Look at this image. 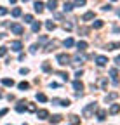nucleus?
I'll return each instance as SVG.
<instances>
[{"instance_id": "f257e3e1", "label": "nucleus", "mask_w": 120, "mask_h": 125, "mask_svg": "<svg viewBox=\"0 0 120 125\" xmlns=\"http://www.w3.org/2000/svg\"><path fill=\"white\" fill-rule=\"evenodd\" d=\"M96 111H98V104H96V103H89V104L82 109V115H84L85 118H91Z\"/></svg>"}, {"instance_id": "f03ea898", "label": "nucleus", "mask_w": 120, "mask_h": 125, "mask_svg": "<svg viewBox=\"0 0 120 125\" xmlns=\"http://www.w3.org/2000/svg\"><path fill=\"white\" fill-rule=\"evenodd\" d=\"M56 61L59 62L61 66H66V64H70V61H71V57L66 54V52H61V54H57L56 56Z\"/></svg>"}, {"instance_id": "7ed1b4c3", "label": "nucleus", "mask_w": 120, "mask_h": 125, "mask_svg": "<svg viewBox=\"0 0 120 125\" xmlns=\"http://www.w3.org/2000/svg\"><path fill=\"white\" fill-rule=\"evenodd\" d=\"M73 89H75V96H77V97H82V90H84V83L80 82V80H75L73 82Z\"/></svg>"}, {"instance_id": "20e7f679", "label": "nucleus", "mask_w": 120, "mask_h": 125, "mask_svg": "<svg viewBox=\"0 0 120 125\" xmlns=\"http://www.w3.org/2000/svg\"><path fill=\"white\" fill-rule=\"evenodd\" d=\"M11 31H12L14 35H23L24 28H23L21 24H18V23H12V24H11Z\"/></svg>"}, {"instance_id": "39448f33", "label": "nucleus", "mask_w": 120, "mask_h": 125, "mask_svg": "<svg viewBox=\"0 0 120 125\" xmlns=\"http://www.w3.org/2000/svg\"><path fill=\"white\" fill-rule=\"evenodd\" d=\"M52 104H57V106H65V108H68L71 103H70V99H59V97H54V99H52Z\"/></svg>"}, {"instance_id": "423d86ee", "label": "nucleus", "mask_w": 120, "mask_h": 125, "mask_svg": "<svg viewBox=\"0 0 120 125\" xmlns=\"http://www.w3.org/2000/svg\"><path fill=\"white\" fill-rule=\"evenodd\" d=\"M21 49H23V43H21L19 40L11 42V51H14V52H21Z\"/></svg>"}, {"instance_id": "0eeeda50", "label": "nucleus", "mask_w": 120, "mask_h": 125, "mask_svg": "<svg viewBox=\"0 0 120 125\" xmlns=\"http://www.w3.org/2000/svg\"><path fill=\"white\" fill-rule=\"evenodd\" d=\"M106 62H108V57L106 56H98L96 57V64L98 66H106Z\"/></svg>"}, {"instance_id": "6e6552de", "label": "nucleus", "mask_w": 120, "mask_h": 125, "mask_svg": "<svg viewBox=\"0 0 120 125\" xmlns=\"http://www.w3.org/2000/svg\"><path fill=\"white\" fill-rule=\"evenodd\" d=\"M37 116L40 120H45V118H49V111L47 109H37Z\"/></svg>"}, {"instance_id": "1a4fd4ad", "label": "nucleus", "mask_w": 120, "mask_h": 125, "mask_svg": "<svg viewBox=\"0 0 120 125\" xmlns=\"http://www.w3.org/2000/svg\"><path fill=\"white\" fill-rule=\"evenodd\" d=\"M110 76H111V82L117 85V83H118V71H117L115 68H111V70H110Z\"/></svg>"}, {"instance_id": "9d476101", "label": "nucleus", "mask_w": 120, "mask_h": 125, "mask_svg": "<svg viewBox=\"0 0 120 125\" xmlns=\"http://www.w3.org/2000/svg\"><path fill=\"white\" fill-rule=\"evenodd\" d=\"M16 111H18V113L26 111V101H19V103H18V106H16Z\"/></svg>"}, {"instance_id": "9b49d317", "label": "nucleus", "mask_w": 120, "mask_h": 125, "mask_svg": "<svg viewBox=\"0 0 120 125\" xmlns=\"http://www.w3.org/2000/svg\"><path fill=\"white\" fill-rule=\"evenodd\" d=\"M47 9L54 12L57 9V0H47Z\"/></svg>"}, {"instance_id": "f8f14e48", "label": "nucleus", "mask_w": 120, "mask_h": 125, "mask_svg": "<svg viewBox=\"0 0 120 125\" xmlns=\"http://www.w3.org/2000/svg\"><path fill=\"white\" fill-rule=\"evenodd\" d=\"M115 49H120V42H110L106 45V51H115Z\"/></svg>"}, {"instance_id": "ddd939ff", "label": "nucleus", "mask_w": 120, "mask_h": 125, "mask_svg": "<svg viewBox=\"0 0 120 125\" xmlns=\"http://www.w3.org/2000/svg\"><path fill=\"white\" fill-rule=\"evenodd\" d=\"M106 111H104V109H98V120L99 122H103V120H106Z\"/></svg>"}, {"instance_id": "4468645a", "label": "nucleus", "mask_w": 120, "mask_h": 125, "mask_svg": "<svg viewBox=\"0 0 120 125\" xmlns=\"http://www.w3.org/2000/svg\"><path fill=\"white\" fill-rule=\"evenodd\" d=\"M120 111V104H111L110 106V115H117Z\"/></svg>"}, {"instance_id": "2eb2a0df", "label": "nucleus", "mask_w": 120, "mask_h": 125, "mask_svg": "<svg viewBox=\"0 0 120 125\" xmlns=\"http://www.w3.org/2000/svg\"><path fill=\"white\" fill-rule=\"evenodd\" d=\"M78 123H80V118H78L77 115H71V116H70V123H68V125H78Z\"/></svg>"}, {"instance_id": "dca6fc26", "label": "nucleus", "mask_w": 120, "mask_h": 125, "mask_svg": "<svg viewBox=\"0 0 120 125\" xmlns=\"http://www.w3.org/2000/svg\"><path fill=\"white\" fill-rule=\"evenodd\" d=\"M89 19H94V12L92 10H89V12H85L82 16V21H89Z\"/></svg>"}, {"instance_id": "f3484780", "label": "nucleus", "mask_w": 120, "mask_h": 125, "mask_svg": "<svg viewBox=\"0 0 120 125\" xmlns=\"http://www.w3.org/2000/svg\"><path fill=\"white\" fill-rule=\"evenodd\" d=\"M73 61H75V62H71V64H78V62H84V61H85V56H80V54H77V56L73 57Z\"/></svg>"}, {"instance_id": "a211bd4d", "label": "nucleus", "mask_w": 120, "mask_h": 125, "mask_svg": "<svg viewBox=\"0 0 120 125\" xmlns=\"http://www.w3.org/2000/svg\"><path fill=\"white\" fill-rule=\"evenodd\" d=\"M2 85H5V87H12V85H14V80H12V78H2Z\"/></svg>"}, {"instance_id": "6ab92c4d", "label": "nucleus", "mask_w": 120, "mask_h": 125, "mask_svg": "<svg viewBox=\"0 0 120 125\" xmlns=\"http://www.w3.org/2000/svg\"><path fill=\"white\" fill-rule=\"evenodd\" d=\"M40 28H42V24H40V23H37V21H33V23H32V31H33V33L40 31Z\"/></svg>"}, {"instance_id": "aec40b11", "label": "nucleus", "mask_w": 120, "mask_h": 125, "mask_svg": "<svg viewBox=\"0 0 120 125\" xmlns=\"http://www.w3.org/2000/svg\"><path fill=\"white\" fill-rule=\"evenodd\" d=\"M44 10V2H38V0H37V2H35V12H42Z\"/></svg>"}, {"instance_id": "412c9836", "label": "nucleus", "mask_w": 120, "mask_h": 125, "mask_svg": "<svg viewBox=\"0 0 120 125\" xmlns=\"http://www.w3.org/2000/svg\"><path fill=\"white\" fill-rule=\"evenodd\" d=\"M77 47H78V51L82 52V51H85V49H87V47H89V45H87V42H84V40H80V42L77 43Z\"/></svg>"}, {"instance_id": "4be33fe9", "label": "nucleus", "mask_w": 120, "mask_h": 125, "mask_svg": "<svg viewBox=\"0 0 120 125\" xmlns=\"http://www.w3.org/2000/svg\"><path fill=\"white\" fill-rule=\"evenodd\" d=\"M49 120H51L52 123H59V122L63 120V116H61V115H54V116H49Z\"/></svg>"}, {"instance_id": "5701e85b", "label": "nucleus", "mask_w": 120, "mask_h": 125, "mask_svg": "<svg viewBox=\"0 0 120 125\" xmlns=\"http://www.w3.org/2000/svg\"><path fill=\"white\" fill-rule=\"evenodd\" d=\"M11 14H12V16H14V18H19V16H21V14H23V10H21V9H19V7H14V9H12V12H11Z\"/></svg>"}, {"instance_id": "b1692460", "label": "nucleus", "mask_w": 120, "mask_h": 125, "mask_svg": "<svg viewBox=\"0 0 120 125\" xmlns=\"http://www.w3.org/2000/svg\"><path fill=\"white\" fill-rule=\"evenodd\" d=\"M117 96H118V94H117V92H111V94H108V96H106V97H104V99H106V103H110V101H113V99H117Z\"/></svg>"}, {"instance_id": "393cba45", "label": "nucleus", "mask_w": 120, "mask_h": 125, "mask_svg": "<svg viewBox=\"0 0 120 125\" xmlns=\"http://www.w3.org/2000/svg\"><path fill=\"white\" fill-rule=\"evenodd\" d=\"M37 101H40V103H45L47 101V96H45V94H37Z\"/></svg>"}, {"instance_id": "a878e982", "label": "nucleus", "mask_w": 120, "mask_h": 125, "mask_svg": "<svg viewBox=\"0 0 120 125\" xmlns=\"http://www.w3.org/2000/svg\"><path fill=\"white\" fill-rule=\"evenodd\" d=\"M42 70H44V71H47V73L52 71V68H51V64H49L47 61H45V62H42Z\"/></svg>"}, {"instance_id": "bb28decb", "label": "nucleus", "mask_w": 120, "mask_h": 125, "mask_svg": "<svg viewBox=\"0 0 120 125\" xmlns=\"http://www.w3.org/2000/svg\"><path fill=\"white\" fill-rule=\"evenodd\" d=\"M85 2H87V0H75L73 7H82V5H85Z\"/></svg>"}, {"instance_id": "cd10ccee", "label": "nucleus", "mask_w": 120, "mask_h": 125, "mask_svg": "<svg viewBox=\"0 0 120 125\" xmlns=\"http://www.w3.org/2000/svg\"><path fill=\"white\" fill-rule=\"evenodd\" d=\"M63 10H65V12H71V10H73V4H65V5H63Z\"/></svg>"}, {"instance_id": "c85d7f7f", "label": "nucleus", "mask_w": 120, "mask_h": 125, "mask_svg": "<svg viewBox=\"0 0 120 125\" xmlns=\"http://www.w3.org/2000/svg\"><path fill=\"white\" fill-rule=\"evenodd\" d=\"M103 24H104V23H103L101 19H98V21H94V23H92V26H94L96 30H99V28H103Z\"/></svg>"}, {"instance_id": "c756f323", "label": "nucleus", "mask_w": 120, "mask_h": 125, "mask_svg": "<svg viewBox=\"0 0 120 125\" xmlns=\"http://www.w3.org/2000/svg\"><path fill=\"white\" fill-rule=\"evenodd\" d=\"M45 28H47L49 31H52V30H56V24H54L52 21H47V23H45Z\"/></svg>"}, {"instance_id": "7c9ffc66", "label": "nucleus", "mask_w": 120, "mask_h": 125, "mask_svg": "<svg viewBox=\"0 0 120 125\" xmlns=\"http://www.w3.org/2000/svg\"><path fill=\"white\" fill-rule=\"evenodd\" d=\"M63 43H65V47H73V45H75V42H73V38H66V40H65Z\"/></svg>"}, {"instance_id": "2f4dec72", "label": "nucleus", "mask_w": 120, "mask_h": 125, "mask_svg": "<svg viewBox=\"0 0 120 125\" xmlns=\"http://www.w3.org/2000/svg\"><path fill=\"white\" fill-rule=\"evenodd\" d=\"M18 87H19L21 90H26V89L30 87V83H28V82H19V83H18Z\"/></svg>"}, {"instance_id": "473e14b6", "label": "nucleus", "mask_w": 120, "mask_h": 125, "mask_svg": "<svg viewBox=\"0 0 120 125\" xmlns=\"http://www.w3.org/2000/svg\"><path fill=\"white\" fill-rule=\"evenodd\" d=\"M26 111H37L35 104H32V103H26Z\"/></svg>"}, {"instance_id": "72a5a7b5", "label": "nucleus", "mask_w": 120, "mask_h": 125, "mask_svg": "<svg viewBox=\"0 0 120 125\" xmlns=\"http://www.w3.org/2000/svg\"><path fill=\"white\" fill-rule=\"evenodd\" d=\"M54 47H56V42H52V43H47V47H45L44 51H45V52H51V51L54 49Z\"/></svg>"}, {"instance_id": "f704fd0d", "label": "nucleus", "mask_w": 120, "mask_h": 125, "mask_svg": "<svg viewBox=\"0 0 120 125\" xmlns=\"http://www.w3.org/2000/svg\"><path fill=\"white\" fill-rule=\"evenodd\" d=\"M56 73H57L59 76H61L63 80H68V73H66V71H56Z\"/></svg>"}, {"instance_id": "c9c22d12", "label": "nucleus", "mask_w": 120, "mask_h": 125, "mask_svg": "<svg viewBox=\"0 0 120 125\" xmlns=\"http://www.w3.org/2000/svg\"><path fill=\"white\" fill-rule=\"evenodd\" d=\"M24 23H33V16L32 14H26L24 16Z\"/></svg>"}, {"instance_id": "e433bc0d", "label": "nucleus", "mask_w": 120, "mask_h": 125, "mask_svg": "<svg viewBox=\"0 0 120 125\" xmlns=\"http://www.w3.org/2000/svg\"><path fill=\"white\" fill-rule=\"evenodd\" d=\"M99 85L104 89V87H106L108 85V80H106V78H99Z\"/></svg>"}, {"instance_id": "4c0bfd02", "label": "nucleus", "mask_w": 120, "mask_h": 125, "mask_svg": "<svg viewBox=\"0 0 120 125\" xmlns=\"http://www.w3.org/2000/svg\"><path fill=\"white\" fill-rule=\"evenodd\" d=\"M7 54V47H0V57H4Z\"/></svg>"}, {"instance_id": "58836bf2", "label": "nucleus", "mask_w": 120, "mask_h": 125, "mask_svg": "<svg viewBox=\"0 0 120 125\" xmlns=\"http://www.w3.org/2000/svg\"><path fill=\"white\" fill-rule=\"evenodd\" d=\"M37 49H38V45H37V43H33L32 47H30V52H32V54H35V52H37Z\"/></svg>"}, {"instance_id": "ea45409f", "label": "nucleus", "mask_w": 120, "mask_h": 125, "mask_svg": "<svg viewBox=\"0 0 120 125\" xmlns=\"http://www.w3.org/2000/svg\"><path fill=\"white\" fill-rule=\"evenodd\" d=\"M47 40H49L47 37H38V42H40V43H45Z\"/></svg>"}, {"instance_id": "a19ab883", "label": "nucleus", "mask_w": 120, "mask_h": 125, "mask_svg": "<svg viewBox=\"0 0 120 125\" xmlns=\"http://www.w3.org/2000/svg\"><path fill=\"white\" fill-rule=\"evenodd\" d=\"M82 75H84V71H82V70H78L77 73H75V76H77V80H80V76H82Z\"/></svg>"}, {"instance_id": "79ce46f5", "label": "nucleus", "mask_w": 120, "mask_h": 125, "mask_svg": "<svg viewBox=\"0 0 120 125\" xmlns=\"http://www.w3.org/2000/svg\"><path fill=\"white\" fill-rule=\"evenodd\" d=\"M28 71H30V70H28V68H21V70H19V73H21V75H26V73H28Z\"/></svg>"}, {"instance_id": "37998d69", "label": "nucleus", "mask_w": 120, "mask_h": 125, "mask_svg": "<svg viewBox=\"0 0 120 125\" xmlns=\"http://www.w3.org/2000/svg\"><path fill=\"white\" fill-rule=\"evenodd\" d=\"M4 14H7V9L5 7H0V16H4Z\"/></svg>"}, {"instance_id": "c03bdc74", "label": "nucleus", "mask_w": 120, "mask_h": 125, "mask_svg": "<svg viewBox=\"0 0 120 125\" xmlns=\"http://www.w3.org/2000/svg\"><path fill=\"white\" fill-rule=\"evenodd\" d=\"M65 30H71V23H65Z\"/></svg>"}, {"instance_id": "a18cd8bd", "label": "nucleus", "mask_w": 120, "mask_h": 125, "mask_svg": "<svg viewBox=\"0 0 120 125\" xmlns=\"http://www.w3.org/2000/svg\"><path fill=\"white\" fill-rule=\"evenodd\" d=\"M57 87H59V83H56V82L51 83V89H57Z\"/></svg>"}, {"instance_id": "49530a36", "label": "nucleus", "mask_w": 120, "mask_h": 125, "mask_svg": "<svg viewBox=\"0 0 120 125\" xmlns=\"http://www.w3.org/2000/svg\"><path fill=\"white\" fill-rule=\"evenodd\" d=\"M5 113H7V108H4V109H2V111H0V116H4Z\"/></svg>"}, {"instance_id": "de8ad7c7", "label": "nucleus", "mask_w": 120, "mask_h": 125, "mask_svg": "<svg viewBox=\"0 0 120 125\" xmlns=\"http://www.w3.org/2000/svg\"><path fill=\"white\" fill-rule=\"evenodd\" d=\"M115 61H117V64H120V56H117V59H115Z\"/></svg>"}, {"instance_id": "09e8293b", "label": "nucleus", "mask_w": 120, "mask_h": 125, "mask_svg": "<svg viewBox=\"0 0 120 125\" xmlns=\"http://www.w3.org/2000/svg\"><path fill=\"white\" fill-rule=\"evenodd\" d=\"M9 2H11V4H16V2H18V0H9Z\"/></svg>"}, {"instance_id": "8fccbe9b", "label": "nucleus", "mask_w": 120, "mask_h": 125, "mask_svg": "<svg viewBox=\"0 0 120 125\" xmlns=\"http://www.w3.org/2000/svg\"><path fill=\"white\" fill-rule=\"evenodd\" d=\"M23 2H28V0H23Z\"/></svg>"}, {"instance_id": "3c124183", "label": "nucleus", "mask_w": 120, "mask_h": 125, "mask_svg": "<svg viewBox=\"0 0 120 125\" xmlns=\"http://www.w3.org/2000/svg\"><path fill=\"white\" fill-rule=\"evenodd\" d=\"M118 16H120V10H118Z\"/></svg>"}, {"instance_id": "603ef678", "label": "nucleus", "mask_w": 120, "mask_h": 125, "mask_svg": "<svg viewBox=\"0 0 120 125\" xmlns=\"http://www.w3.org/2000/svg\"><path fill=\"white\" fill-rule=\"evenodd\" d=\"M23 125H28V123H23Z\"/></svg>"}, {"instance_id": "864d4df0", "label": "nucleus", "mask_w": 120, "mask_h": 125, "mask_svg": "<svg viewBox=\"0 0 120 125\" xmlns=\"http://www.w3.org/2000/svg\"><path fill=\"white\" fill-rule=\"evenodd\" d=\"M0 97H2V94H0Z\"/></svg>"}, {"instance_id": "5fc2aeb1", "label": "nucleus", "mask_w": 120, "mask_h": 125, "mask_svg": "<svg viewBox=\"0 0 120 125\" xmlns=\"http://www.w3.org/2000/svg\"><path fill=\"white\" fill-rule=\"evenodd\" d=\"M7 125H11V123H7Z\"/></svg>"}, {"instance_id": "6e6d98bb", "label": "nucleus", "mask_w": 120, "mask_h": 125, "mask_svg": "<svg viewBox=\"0 0 120 125\" xmlns=\"http://www.w3.org/2000/svg\"><path fill=\"white\" fill-rule=\"evenodd\" d=\"M113 2H115V0H113Z\"/></svg>"}]
</instances>
